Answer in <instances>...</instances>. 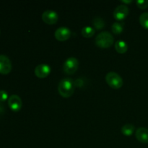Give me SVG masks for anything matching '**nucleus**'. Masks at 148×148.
Wrapping results in <instances>:
<instances>
[{
	"mask_svg": "<svg viewBox=\"0 0 148 148\" xmlns=\"http://www.w3.org/2000/svg\"><path fill=\"white\" fill-rule=\"evenodd\" d=\"M137 6L141 10H145L148 7V1L147 0H137L136 1Z\"/></svg>",
	"mask_w": 148,
	"mask_h": 148,
	"instance_id": "a211bd4d",
	"label": "nucleus"
},
{
	"mask_svg": "<svg viewBox=\"0 0 148 148\" xmlns=\"http://www.w3.org/2000/svg\"><path fill=\"white\" fill-rule=\"evenodd\" d=\"M8 105L11 110L17 112L21 109L22 106H23V101H22L20 97L17 95H12L8 98Z\"/></svg>",
	"mask_w": 148,
	"mask_h": 148,
	"instance_id": "6e6552de",
	"label": "nucleus"
},
{
	"mask_svg": "<svg viewBox=\"0 0 148 148\" xmlns=\"http://www.w3.org/2000/svg\"><path fill=\"white\" fill-rule=\"evenodd\" d=\"M5 111V108H4V106L3 105L2 103L0 102V116L3 115Z\"/></svg>",
	"mask_w": 148,
	"mask_h": 148,
	"instance_id": "aec40b11",
	"label": "nucleus"
},
{
	"mask_svg": "<svg viewBox=\"0 0 148 148\" xmlns=\"http://www.w3.org/2000/svg\"><path fill=\"white\" fill-rule=\"evenodd\" d=\"M7 98H8V93H7V91L1 90H0V101H1V102L5 101Z\"/></svg>",
	"mask_w": 148,
	"mask_h": 148,
	"instance_id": "6ab92c4d",
	"label": "nucleus"
},
{
	"mask_svg": "<svg viewBox=\"0 0 148 148\" xmlns=\"http://www.w3.org/2000/svg\"><path fill=\"white\" fill-rule=\"evenodd\" d=\"M79 66V62L75 57H69L63 64V71L66 75H73L77 72Z\"/></svg>",
	"mask_w": 148,
	"mask_h": 148,
	"instance_id": "20e7f679",
	"label": "nucleus"
},
{
	"mask_svg": "<svg viewBox=\"0 0 148 148\" xmlns=\"http://www.w3.org/2000/svg\"><path fill=\"white\" fill-rule=\"evenodd\" d=\"M95 30L93 27H90V26H86V27H84L82 29V36L85 38H91L92 36H93V35L95 34Z\"/></svg>",
	"mask_w": 148,
	"mask_h": 148,
	"instance_id": "2eb2a0df",
	"label": "nucleus"
},
{
	"mask_svg": "<svg viewBox=\"0 0 148 148\" xmlns=\"http://www.w3.org/2000/svg\"><path fill=\"white\" fill-rule=\"evenodd\" d=\"M59 15L53 10H46L42 14V20L48 25H53L58 21Z\"/></svg>",
	"mask_w": 148,
	"mask_h": 148,
	"instance_id": "423d86ee",
	"label": "nucleus"
},
{
	"mask_svg": "<svg viewBox=\"0 0 148 148\" xmlns=\"http://www.w3.org/2000/svg\"><path fill=\"white\" fill-rule=\"evenodd\" d=\"M135 130V127L132 124H127L121 127V133L125 136H131Z\"/></svg>",
	"mask_w": 148,
	"mask_h": 148,
	"instance_id": "ddd939ff",
	"label": "nucleus"
},
{
	"mask_svg": "<svg viewBox=\"0 0 148 148\" xmlns=\"http://www.w3.org/2000/svg\"><path fill=\"white\" fill-rule=\"evenodd\" d=\"M115 49L118 53H124L128 50V45L124 40H119L115 43Z\"/></svg>",
	"mask_w": 148,
	"mask_h": 148,
	"instance_id": "f8f14e48",
	"label": "nucleus"
},
{
	"mask_svg": "<svg viewBox=\"0 0 148 148\" xmlns=\"http://www.w3.org/2000/svg\"><path fill=\"white\" fill-rule=\"evenodd\" d=\"M124 23H119V22H115L111 26V30L113 33L116 35H119L124 30Z\"/></svg>",
	"mask_w": 148,
	"mask_h": 148,
	"instance_id": "4468645a",
	"label": "nucleus"
},
{
	"mask_svg": "<svg viewBox=\"0 0 148 148\" xmlns=\"http://www.w3.org/2000/svg\"><path fill=\"white\" fill-rule=\"evenodd\" d=\"M106 80L108 85L114 89H119L123 85V79L116 72H108L106 76Z\"/></svg>",
	"mask_w": 148,
	"mask_h": 148,
	"instance_id": "7ed1b4c3",
	"label": "nucleus"
},
{
	"mask_svg": "<svg viewBox=\"0 0 148 148\" xmlns=\"http://www.w3.org/2000/svg\"><path fill=\"white\" fill-rule=\"evenodd\" d=\"M132 1H122V2L124 3H127V4H128V3H131Z\"/></svg>",
	"mask_w": 148,
	"mask_h": 148,
	"instance_id": "412c9836",
	"label": "nucleus"
},
{
	"mask_svg": "<svg viewBox=\"0 0 148 148\" xmlns=\"http://www.w3.org/2000/svg\"><path fill=\"white\" fill-rule=\"evenodd\" d=\"M92 25L97 30H101L105 27V21L100 17H94L92 20Z\"/></svg>",
	"mask_w": 148,
	"mask_h": 148,
	"instance_id": "dca6fc26",
	"label": "nucleus"
},
{
	"mask_svg": "<svg viewBox=\"0 0 148 148\" xmlns=\"http://www.w3.org/2000/svg\"><path fill=\"white\" fill-rule=\"evenodd\" d=\"M55 38L59 41H65L71 36V31L68 27H60L55 31Z\"/></svg>",
	"mask_w": 148,
	"mask_h": 148,
	"instance_id": "9d476101",
	"label": "nucleus"
},
{
	"mask_svg": "<svg viewBox=\"0 0 148 148\" xmlns=\"http://www.w3.org/2000/svg\"><path fill=\"white\" fill-rule=\"evenodd\" d=\"M75 83L71 78H64L59 82L58 91L63 98H67L72 96L75 92Z\"/></svg>",
	"mask_w": 148,
	"mask_h": 148,
	"instance_id": "f257e3e1",
	"label": "nucleus"
},
{
	"mask_svg": "<svg viewBox=\"0 0 148 148\" xmlns=\"http://www.w3.org/2000/svg\"><path fill=\"white\" fill-rule=\"evenodd\" d=\"M12 62L10 58L6 55H0V73L7 75L12 70Z\"/></svg>",
	"mask_w": 148,
	"mask_h": 148,
	"instance_id": "39448f33",
	"label": "nucleus"
},
{
	"mask_svg": "<svg viewBox=\"0 0 148 148\" xmlns=\"http://www.w3.org/2000/svg\"><path fill=\"white\" fill-rule=\"evenodd\" d=\"M137 140L144 144L148 143V129L145 127H140L137 130L135 133Z\"/></svg>",
	"mask_w": 148,
	"mask_h": 148,
	"instance_id": "9b49d317",
	"label": "nucleus"
},
{
	"mask_svg": "<svg viewBox=\"0 0 148 148\" xmlns=\"http://www.w3.org/2000/svg\"><path fill=\"white\" fill-rule=\"evenodd\" d=\"M129 10L128 7L124 4L117 6L116 8L114 11V17L117 20H122L128 15Z\"/></svg>",
	"mask_w": 148,
	"mask_h": 148,
	"instance_id": "1a4fd4ad",
	"label": "nucleus"
},
{
	"mask_svg": "<svg viewBox=\"0 0 148 148\" xmlns=\"http://www.w3.org/2000/svg\"><path fill=\"white\" fill-rule=\"evenodd\" d=\"M140 23L145 29L148 30V12H143L140 16Z\"/></svg>",
	"mask_w": 148,
	"mask_h": 148,
	"instance_id": "f3484780",
	"label": "nucleus"
},
{
	"mask_svg": "<svg viewBox=\"0 0 148 148\" xmlns=\"http://www.w3.org/2000/svg\"><path fill=\"white\" fill-rule=\"evenodd\" d=\"M114 38L112 35L107 31L101 32L95 38V44L102 49L110 48L114 44Z\"/></svg>",
	"mask_w": 148,
	"mask_h": 148,
	"instance_id": "f03ea898",
	"label": "nucleus"
},
{
	"mask_svg": "<svg viewBox=\"0 0 148 148\" xmlns=\"http://www.w3.org/2000/svg\"><path fill=\"white\" fill-rule=\"evenodd\" d=\"M51 66L46 64H41L38 65L35 69V75L37 77L43 79V78L46 77L51 73Z\"/></svg>",
	"mask_w": 148,
	"mask_h": 148,
	"instance_id": "0eeeda50",
	"label": "nucleus"
}]
</instances>
